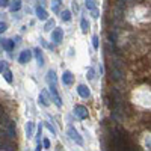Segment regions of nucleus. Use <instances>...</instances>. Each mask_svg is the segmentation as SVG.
Wrapping results in <instances>:
<instances>
[{
	"instance_id": "1",
	"label": "nucleus",
	"mask_w": 151,
	"mask_h": 151,
	"mask_svg": "<svg viewBox=\"0 0 151 151\" xmlns=\"http://www.w3.org/2000/svg\"><path fill=\"white\" fill-rule=\"evenodd\" d=\"M112 141H113V148L115 150H132L130 144L127 142V137L125 134L119 130V129H115L112 133Z\"/></svg>"
},
{
	"instance_id": "2",
	"label": "nucleus",
	"mask_w": 151,
	"mask_h": 151,
	"mask_svg": "<svg viewBox=\"0 0 151 151\" xmlns=\"http://www.w3.org/2000/svg\"><path fill=\"white\" fill-rule=\"evenodd\" d=\"M67 134L70 136V139H71V141H74L77 145H83V137L80 136V133H79L77 130H76L74 127H70V129L67 130Z\"/></svg>"
},
{
	"instance_id": "3",
	"label": "nucleus",
	"mask_w": 151,
	"mask_h": 151,
	"mask_svg": "<svg viewBox=\"0 0 151 151\" xmlns=\"http://www.w3.org/2000/svg\"><path fill=\"white\" fill-rule=\"evenodd\" d=\"M50 88V98L55 101V104L58 106V107H62V100H60V95H59V92H58V88H56V85H50L48 86Z\"/></svg>"
},
{
	"instance_id": "4",
	"label": "nucleus",
	"mask_w": 151,
	"mask_h": 151,
	"mask_svg": "<svg viewBox=\"0 0 151 151\" xmlns=\"http://www.w3.org/2000/svg\"><path fill=\"white\" fill-rule=\"evenodd\" d=\"M74 115L77 116L79 119H86L89 113H88V109H86L85 106H82V104H77V106L74 107Z\"/></svg>"
},
{
	"instance_id": "5",
	"label": "nucleus",
	"mask_w": 151,
	"mask_h": 151,
	"mask_svg": "<svg viewBox=\"0 0 151 151\" xmlns=\"http://www.w3.org/2000/svg\"><path fill=\"white\" fill-rule=\"evenodd\" d=\"M52 40H53L55 44H60L62 40H64V30H62L60 27L53 29V32H52Z\"/></svg>"
},
{
	"instance_id": "6",
	"label": "nucleus",
	"mask_w": 151,
	"mask_h": 151,
	"mask_svg": "<svg viewBox=\"0 0 151 151\" xmlns=\"http://www.w3.org/2000/svg\"><path fill=\"white\" fill-rule=\"evenodd\" d=\"M6 133H8V137L11 139H15L17 137V130H15V124L8 119V124H6Z\"/></svg>"
},
{
	"instance_id": "7",
	"label": "nucleus",
	"mask_w": 151,
	"mask_h": 151,
	"mask_svg": "<svg viewBox=\"0 0 151 151\" xmlns=\"http://www.w3.org/2000/svg\"><path fill=\"white\" fill-rule=\"evenodd\" d=\"M62 83L67 86H71L74 83V76L71 71H64V74H62Z\"/></svg>"
},
{
	"instance_id": "8",
	"label": "nucleus",
	"mask_w": 151,
	"mask_h": 151,
	"mask_svg": "<svg viewBox=\"0 0 151 151\" xmlns=\"http://www.w3.org/2000/svg\"><path fill=\"white\" fill-rule=\"evenodd\" d=\"M30 59H32V52L30 50H23V52L20 53V58H18L20 64H27Z\"/></svg>"
},
{
	"instance_id": "9",
	"label": "nucleus",
	"mask_w": 151,
	"mask_h": 151,
	"mask_svg": "<svg viewBox=\"0 0 151 151\" xmlns=\"http://www.w3.org/2000/svg\"><path fill=\"white\" fill-rule=\"evenodd\" d=\"M77 92H79V95L82 98H88L91 95V91H89V88H88L86 85H79L77 86Z\"/></svg>"
},
{
	"instance_id": "10",
	"label": "nucleus",
	"mask_w": 151,
	"mask_h": 151,
	"mask_svg": "<svg viewBox=\"0 0 151 151\" xmlns=\"http://www.w3.org/2000/svg\"><path fill=\"white\" fill-rule=\"evenodd\" d=\"M35 58H36V62H38V65L40 67H42L44 65V55H42V50L40 48V47H36L35 50Z\"/></svg>"
},
{
	"instance_id": "11",
	"label": "nucleus",
	"mask_w": 151,
	"mask_h": 151,
	"mask_svg": "<svg viewBox=\"0 0 151 151\" xmlns=\"http://www.w3.org/2000/svg\"><path fill=\"white\" fill-rule=\"evenodd\" d=\"M50 100H52V98L48 97L47 91H41V94H40V103L47 107V106H50Z\"/></svg>"
},
{
	"instance_id": "12",
	"label": "nucleus",
	"mask_w": 151,
	"mask_h": 151,
	"mask_svg": "<svg viewBox=\"0 0 151 151\" xmlns=\"http://www.w3.org/2000/svg\"><path fill=\"white\" fill-rule=\"evenodd\" d=\"M35 12H36V17L40 18V20H47V18H48V14H47V11H45V9H44L42 6H36Z\"/></svg>"
},
{
	"instance_id": "13",
	"label": "nucleus",
	"mask_w": 151,
	"mask_h": 151,
	"mask_svg": "<svg viewBox=\"0 0 151 151\" xmlns=\"http://www.w3.org/2000/svg\"><path fill=\"white\" fill-rule=\"evenodd\" d=\"M56 82H58L56 73H55L53 70H50V71L47 73V83H48V86H50V85H56Z\"/></svg>"
},
{
	"instance_id": "14",
	"label": "nucleus",
	"mask_w": 151,
	"mask_h": 151,
	"mask_svg": "<svg viewBox=\"0 0 151 151\" xmlns=\"http://www.w3.org/2000/svg\"><path fill=\"white\" fill-rule=\"evenodd\" d=\"M33 129H35V124L32 121H27L26 122V127H24V132H26V136L29 137V139L33 136Z\"/></svg>"
},
{
	"instance_id": "15",
	"label": "nucleus",
	"mask_w": 151,
	"mask_h": 151,
	"mask_svg": "<svg viewBox=\"0 0 151 151\" xmlns=\"http://www.w3.org/2000/svg\"><path fill=\"white\" fill-rule=\"evenodd\" d=\"M15 150V145L14 144H11V142H0V151H14Z\"/></svg>"
},
{
	"instance_id": "16",
	"label": "nucleus",
	"mask_w": 151,
	"mask_h": 151,
	"mask_svg": "<svg viewBox=\"0 0 151 151\" xmlns=\"http://www.w3.org/2000/svg\"><path fill=\"white\" fill-rule=\"evenodd\" d=\"M11 5H9V9H11V12H17V11H20V8H21V0H14V2H9Z\"/></svg>"
},
{
	"instance_id": "17",
	"label": "nucleus",
	"mask_w": 151,
	"mask_h": 151,
	"mask_svg": "<svg viewBox=\"0 0 151 151\" xmlns=\"http://www.w3.org/2000/svg\"><path fill=\"white\" fill-rule=\"evenodd\" d=\"M2 73H3V77H5V80H6L8 83H12V71H11V70H8V68H5Z\"/></svg>"
},
{
	"instance_id": "18",
	"label": "nucleus",
	"mask_w": 151,
	"mask_h": 151,
	"mask_svg": "<svg viewBox=\"0 0 151 151\" xmlns=\"http://www.w3.org/2000/svg\"><path fill=\"white\" fill-rule=\"evenodd\" d=\"M14 44H15L14 40H8V41H3V42H2V45L8 50V52H11V50L14 48Z\"/></svg>"
},
{
	"instance_id": "19",
	"label": "nucleus",
	"mask_w": 151,
	"mask_h": 151,
	"mask_svg": "<svg viewBox=\"0 0 151 151\" xmlns=\"http://www.w3.org/2000/svg\"><path fill=\"white\" fill-rule=\"evenodd\" d=\"M60 18L64 20V21H70V20H71V12H70L68 9L62 11V12H60Z\"/></svg>"
},
{
	"instance_id": "20",
	"label": "nucleus",
	"mask_w": 151,
	"mask_h": 151,
	"mask_svg": "<svg viewBox=\"0 0 151 151\" xmlns=\"http://www.w3.org/2000/svg\"><path fill=\"white\" fill-rule=\"evenodd\" d=\"M80 27H82V32H83V33H86L88 30H89V23H88L86 18H83V20L80 21Z\"/></svg>"
},
{
	"instance_id": "21",
	"label": "nucleus",
	"mask_w": 151,
	"mask_h": 151,
	"mask_svg": "<svg viewBox=\"0 0 151 151\" xmlns=\"http://www.w3.org/2000/svg\"><path fill=\"white\" fill-rule=\"evenodd\" d=\"M53 27H55V20H53V18H52V20H47L44 30H45V32H50V30H52Z\"/></svg>"
},
{
	"instance_id": "22",
	"label": "nucleus",
	"mask_w": 151,
	"mask_h": 151,
	"mask_svg": "<svg viewBox=\"0 0 151 151\" xmlns=\"http://www.w3.org/2000/svg\"><path fill=\"white\" fill-rule=\"evenodd\" d=\"M52 9H53V12H59V9H60V0H53V2H52Z\"/></svg>"
},
{
	"instance_id": "23",
	"label": "nucleus",
	"mask_w": 151,
	"mask_h": 151,
	"mask_svg": "<svg viewBox=\"0 0 151 151\" xmlns=\"http://www.w3.org/2000/svg\"><path fill=\"white\" fill-rule=\"evenodd\" d=\"M85 6L89 9V11L95 9V0H85Z\"/></svg>"
},
{
	"instance_id": "24",
	"label": "nucleus",
	"mask_w": 151,
	"mask_h": 151,
	"mask_svg": "<svg viewBox=\"0 0 151 151\" xmlns=\"http://www.w3.org/2000/svg\"><path fill=\"white\" fill-rule=\"evenodd\" d=\"M92 45H94V48H95V50H98V47H100L98 36H97V35H94V36H92Z\"/></svg>"
},
{
	"instance_id": "25",
	"label": "nucleus",
	"mask_w": 151,
	"mask_h": 151,
	"mask_svg": "<svg viewBox=\"0 0 151 151\" xmlns=\"http://www.w3.org/2000/svg\"><path fill=\"white\" fill-rule=\"evenodd\" d=\"M6 136H8L6 130H0V142H3V141H6Z\"/></svg>"
},
{
	"instance_id": "26",
	"label": "nucleus",
	"mask_w": 151,
	"mask_h": 151,
	"mask_svg": "<svg viewBox=\"0 0 151 151\" xmlns=\"http://www.w3.org/2000/svg\"><path fill=\"white\" fill-rule=\"evenodd\" d=\"M45 124H47V127H48V130H50V132H52V134H53V136H56V129L53 127V125H52V124H48V122H45Z\"/></svg>"
},
{
	"instance_id": "27",
	"label": "nucleus",
	"mask_w": 151,
	"mask_h": 151,
	"mask_svg": "<svg viewBox=\"0 0 151 151\" xmlns=\"http://www.w3.org/2000/svg\"><path fill=\"white\" fill-rule=\"evenodd\" d=\"M86 77L89 79V80H91V79H94V70H92V68L88 70V76H86Z\"/></svg>"
},
{
	"instance_id": "28",
	"label": "nucleus",
	"mask_w": 151,
	"mask_h": 151,
	"mask_svg": "<svg viewBox=\"0 0 151 151\" xmlns=\"http://www.w3.org/2000/svg\"><path fill=\"white\" fill-rule=\"evenodd\" d=\"M6 29H8V26H6V23H0V33H3V32H6Z\"/></svg>"
},
{
	"instance_id": "29",
	"label": "nucleus",
	"mask_w": 151,
	"mask_h": 151,
	"mask_svg": "<svg viewBox=\"0 0 151 151\" xmlns=\"http://www.w3.org/2000/svg\"><path fill=\"white\" fill-rule=\"evenodd\" d=\"M9 5V0H0V8H5Z\"/></svg>"
},
{
	"instance_id": "30",
	"label": "nucleus",
	"mask_w": 151,
	"mask_h": 151,
	"mask_svg": "<svg viewBox=\"0 0 151 151\" xmlns=\"http://www.w3.org/2000/svg\"><path fill=\"white\" fill-rule=\"evenodd\" d=\"M5 68H6V62H5V60H2V62H0V73H2Z\"/></svg>"
},
{
	"instance_id": "31",
	"label": "nucleus",
	"mask_w": 151,
	"mask_h": 151,
	"mask_svg": "<svg viewBox=\"0 0 151 151\" xmlns=\"http://www.w3.org/2000/svg\"><path fill=\"white\" fill-rule=\"evenodd\" d=\"M42 145H44V148H50V141L48 139H44L42 141Z\"/></svg>"
},
{
	"instance_id": "32",
	"label": "nucleus",
	"mask_w": 151,
	"mask_h": 151,
	"mask_svg": "<svg viewBox=\"0 0 151 151\" xmlns=\"http://www.w3.org/2000/svg\"><path fill=\"white\" fill-rule=\"evenodd\" d=\"M92 17L94 18H98V11L97 9H92Z\"/></svg>"
},
{
	"instance_id": "33",
	"label": "nucleus",
	"mask_w": 151,
	"mask_h": 151,
	"mask_svg": "<svg viewBox=\"0 0 151 151\" xmlns=\"http://www.w3.org/2000/svg\"><path fill=\"white\" fill-rule=\"evenodd\" d=\"M60 2H62V0H60Z\"/></svg>"
}]
</instances>
